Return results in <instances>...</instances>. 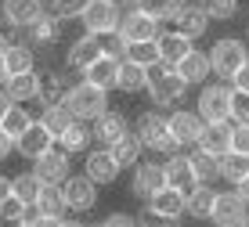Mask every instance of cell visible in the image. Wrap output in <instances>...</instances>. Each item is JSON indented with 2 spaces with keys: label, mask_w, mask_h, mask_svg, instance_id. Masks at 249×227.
<instances>
[{
  "label": "cell",
  "mask_w": 249,
  "mask_h": 227,
  "mask_svg": "<svg viewBox=\"0 0 249 227\" xmlns=\"http://www.w3.org/2000/svg\"><path fill=\"white\" fill-rule=\"evenodd\" d=\"M188 87L192 83L177 72V65L162 62V58L156 65H148V87H144V90H148V98H152L156 108H177L181 98L188 94Z\"/></svg>",
  "instance_id": "1"
},
{
  "label": "cell",
  "mask_w": 249,
  "mask_h": 227,
  "mask_svg": "<svg viewBox=\"0 0 249 227\" xmlns=\"http://www.w3.org/2000/svg\"><path fill=\"white\" fill-rule=\"evenodd\" d=\"M134 134L144 141V148L156 155H174L181 152V144H177V137L170 134V116H162L159 108H144L141 116L134 119Z\"/></svg>",
  "instance_id": "2"
},
{
  "label": "cell",
  "mask_w": 249,
  "mask_h": 227,
  "mask_svg": "<svg viewBox=\"0 0 249 227\" xmlns=\"http://www.w3.org/2000/svg\"><path fill=\"white\" fill-rule=\"evenodd\" d=\"M65 105H69V112H72L76 119H87V123H94L101 112H108V90H101V87L90 83V80H80V83L69 87Z\"/></svg>",
  "instance_id": "3"
},
{
  "label": "cell",
  "mask_w": 249,
  "mask_h": 227,
  "mask_svg": "<svg viewBox=\"0 0 249 227\" xmlns=\"http://www.w3.org/2000/svg\"><path fill=\"white\" fill-rule=\"evenodd\" d=\"M246 62H249V47L242 36H220L210 51V65H213L217 80H231Z\"/></svg>",
  "instance_id": "4"
},
{
  "label": "cell",
  "mask_w": 249,
  "mask_h": 227,
  "mask_svg": "<svg viewBox=\"0 0 249 227\" xmlns=\"http://www.w3.org/2000/svg\"><path fill=\"white\" fill-rule=\"evenodd\" d=\"M144 213H152V220H159V224H177L188 213V191L174 188V184H162L156 195L148 198V209H144Z\"/></svg>",
  "instance_id": "5"
},
{
  "label": "cell",
  "mask_w": 249,
  "mask_h": 227,
  "mask_svg": "<svg viewBox=\"0 0 249 227\" xmlns=\"http://www.w3.org/2000/svg\"><path fill=\"white\" fill-rule=\"evenodd\" d=\"M195 112H199L206 123L231 119V87L228 83H202L199 98H195Z\"/></svg>",
  "instance_id": "6"
},
{
  "label": "cell",
  "mask_w": 249,
  "mask_h": 227,
  "mask_svg": "<svg viewBox=\"0 0 249 227\" xmlns=\"http://www.w3.org/2000/svg\"><path fill=\"white\" fill-rule=\"evenodd\" d=\"M210 220L217 227H246L249 224V202L238 195L235 188L231 191H217V202H213Z\"/></svg>",
  "instance_id": "7"
},
{
  "label": "cell",
  "mask_w": 249,
  "mask_h": 227,
  "mask_svg": "<svg viewBox=\"0 0 249 227\" xmlns=\"http://www.w3.org/2000/svg\"><path fill=\"white\" fill-rule=\"evenodd\" d=\"M65 188V198H69V209L72 213H90L94 206H98V180L90 177V173H69L62 180Z\"/></svg>",
  "instance_id": "8"
},
{
  "label": "cell",
  "mask_w": 249,
  "mask_h": 227,
  "mask_svg": "<svg viewBox=\"0 0 249 227\" xmlns=\"http://www.w3.org/2000/svg\"><path fill=\"white\" fill-rule=\"evenodd\" d=\"M119 18H123V7L112 4V0H90L87 11H83V29L98 33V36H108V33L119 29Z\"/></svg>",
  "instance_id": "9"
},
{
  "label": "cell",
  "mask_w": 249,
  "mask_h": 227,
  "mask_svg": "<svg viewBox=\"0 0 249 227\" xmlns=\"http://www.w3.org/2000/svg\"><path fill=\"white\" fill-rule=\"evenodd\" d=\"M101 54H105V40H101L98 33H83L80 40H72V47H69V54H65V65H69V72L83 76Z\"/></svg>",
  "instance_id": "10"
},
{
  "label": "cell",
  "mask_w": 249,
  "mask_h": 227,
  "mask_svg": "<svg viewBox=\"0 0 249 227\" xmlns=\"http://www.w3.org/2000/svg\"><path fill=\"white\" fill-rule=\"evenodd\" d=\"M166 184V166L162 162H156V159H141L134 166V180H130V191L137 198H144V202H148L152 195H156V191Z\"/></svg>",
  "instance_id": "11"
},
{
  "label": "cell",
  "mask_w": 249,
  "mask_h": 227,
  "mask_svg": "<svg viewBox=\"0 0 249 227\" xmlns=\"http://www.w3.org/2000/svg\"><path fill=\"white\" fill-rule=\"evenodd\" d=\"M210 11L199 4V0H181V7H177L174 15V29H181L188 40H199L206 36V29H210Z\"/></svg>",
  "instance_id": "12"
},
{
  "label": "cell",
  "mask_w": 249,
  "mask_h": 227,
  "mask_svg": "<svg viewBox=\"0 0 249 227\" xmlns=\"http://www.w3.org/2000/svg\"><path fill=\"white\" fill-rule=\"evenodd\" d=\"M54 141L58 137L51 134V130L40 123V119H33L29 126H25V134H18V141H15V152L22 155V159H40V155L44 152H51V148H54Z\"/></svg>",
  "instance_id": "13"
},
{
  "label": "cell",
  "mask_w": 249,
  "mask_h": 227,
  "mask_svg": "<svg viewBox=\"0 0 249 227\" xmlns=\"http://www.w3.org/2000/svg\"><path fill=\"white\" fill-rule=\"evenodd\" d=\"M159 18H152V15H144L141 7H130V11H123V18H119V36L126 43L130 40H159Z\"/></svg>",
  "instance_id": "14"
},
{
  "label": "cell",
  "mask_w": 249,
  "mask_h": 227,
  "mask_svg": "<svg viewBox=\"0 0 249 227\" xmlns=\"http://www.w3.org/2000/svg\"><path fill=\"white\" fill-rule=\"evenodd\" d=\"M83 173H90V177L98 180L101 188H105V184H116V177L123 173V166H119V159L112 155V148L98 144V148H90V152H87V162H83Z\"/></svg>",
  "instance_id": "15"
},
{
  "label": "cell",
  "mask_w": 249,
  "mask_h": 227,
  "mask_svg": "<svg viewBox=\"0 0 249 227\" xmlns=\"http://www.w3.org/2000/svg\"><path fill=\"white\" fill-rule=\"evenodd\" d=\"M4 22L11 29H33L51 7H44V0H4Z\"/></svg>",
  "instance_id": "16"
},
{
  "label": "cell",
  "mask_w": 249,
  "mask_h": 227,
  "mask_svg": "<svg viewBox=\"0 0 249 227\" xmlns=\"http://www.w3.org/2000/svg\"><path fill=\"white\" fill-rule=\"evenodd\" d=\"M202 126H206V119L199 116V112H192V108H174L170 112V134L177 137L181 148H195L199 144Z\"/></svg>",
  "instance_id": "17"
},
{
  "label": "cell",
  "mask_w": 249,
  "mask_h": 227,
  "mask_svg": "<svg viewBox=\"0 0 249 227\" xmlns=\"http://www.w3.org/2000/svg\"><path fill=\"white\" fill-rule=\"evenodd\" d=\"M69 159H72V155H69L65 148H51L40 159H33V173H36L44 184H62L69 177Z\"/></svg>",
  "instance_id": "18"
},
{
  "label": "cell",
  "mask_w": 249,
  "mask_h": 227,
  "mask_svg": "<svg viewBox=\"0 0 249 227\" xmlns=\"http://www.w3.org/2000/svg\"><path fill=\"white\" fill-rule=\"evenodd\" d=\"M36 206H40V213L47 216L51 224H69V198H65V188L62 184H44L40 188V195H36Z\"/></svg>",
  "instance_id": "19"
},
{
  "label": "cell",
  "mask_w": 249,
  "mask_h": 227,
  "mask_svg": "<svg viewBox=\"0 0 249 227\" xmlns=\"http://www.w3.org/2000/svg\"><path fill=\"white\" fill-rule=\"evenodd\" d=\"M162 166H166V184L181 188V191H188V195L202 184V180L195 177V166H192V159H188V155H177V152H174Z\"/></svg>",
  "instance_id": "20"
},
{
  "label": "cell",
  "mask_w": 249,
  "mask_h": 227,
  "mask_svg": "<svg viewBox=\"0 0 249 227\" xmlns=\"http://www.w3.org/2000/svg\"><path fill=\"white\" fill-rule=\"evenodd\" d=\"M177 72L184 76L192 87H202L206 80L213 76V65H210V51H199V47H192L188 54L177 62Z\"/></svg>",
  "instance_id": "21"
},
{
  "label": "cell",
  "mask_w": 249,
  "mask_h": 227,
  "mask_svg": "<svg viewBox=\"0 0 249 227\" xmlns=\"http://www.w3.org/2000/svg\"><path fill=\"white\" fill-rule=\"evenodd\" d=\"M90 126H94V144L112 148L119 137L126 134V116H123V112H112V108H108V112H101Z\"/></svg>",
  "instance_id": "22"
},
{
  "label": "cell",
  "mask_w": 249,
  "mask_h": 227,
  "mask_svg": "<svg viewBox=\"0 0 249 227\" xmlns=\"http://www.w3.org/2000/svg\"><path fill=\"white\" fill-rule=\"evenodd\" d=\"M4 90H7V98L11 101H40V76H36V69H29V72H11L4 80Z\"/></svg>",
  "instance_id": "23"
},
{
  "label": "cell",
  "mask_w": 249,
  "mask_h": 227,
  "mask_svg": "<svg viewBox=\"0 0 249 227\" xmlns=\"http://www.w3.org/2000/svg\"><path fill=\"white\" fill-rule=\"evenodd\" d=\"M199 148L210 155H224L231 152V119H220V123H206L202 134H199Z\"/></svg>",
  "instance_id": "24"
},
{
  "label": "cell",
  "mask_w": 249,
  "mask_h": 227,
  "mask_svg": "<svg viewBox=\"0 0 249 227\" xmlns=\"http://www.w3.org/2000/svg\"><path fill=\"white\" fill-rule=\"evenodd\" d=\"M119 65H123V58H112V54H101L98 62H94L87 72H83V80L98 83L101 90H119Z\"/></svg>",
  "instance_id": "25"
},
{
  "label": "cell",
  "mask_w": 249,
  "mask_h": 227,
  "mask_svg": "<svg viewBox=\"0 0 249 227\" xmlns=\"http://www.w3.org/2000/svg\"><path fill=\"white\" fill-rule=\"evenodd\" d=\"M69 83L62 69H51V72H40V105H65L69 98Z\"/></svg>",
  "instance_id": "26"
},
{
  "label": "cell",
  "mask_w": 249,
  "mask_h": 227,
  "mask_svg": "<svg viewBox=\"0 0 249 227\" xmlns=\"http://www.w3.org/2000/svg\"><path fill=\"white\" fill-rule=\"evenodd\" d=\"M58 144H62L69 155L87 152V148L94 144V126L87 123V119H72V123H69V130H65L62 137H58Z\"/></svg>",
  "instance_id": "27"
},
{
  "label": "cell",
  "mask_w": 249,
  "mask_h": 227,
  "mask_svg": "<svg viewBox=\"0 0 249 227\" xmlns=\"http://www.w3.org/2000/svg\"><path fill=\"white\" fill-rule=\"evenodd\" d=\"M156 43H159V58H162V62H170V65H177V62H181V58L188 54V51L195 47V43L188 40L181 29H166V33H159V40H156Z\"/></svg>",
  "instance_id": "28"
},
{
  "label": "cell",
  "mask_w": 249,
  "mask_h": 227,
  "mask_svg": "<svg viewBox=\"0 0 249 227\" xmlns=\"http://www.w3.org/2000/svg\"><path fill=\"white\" fill-rule=\"evenodd\" d=\"M62 29H65V18H58L54 11H47L44 18L29 29V40L36 43V47H51V43L62 40Z\"/></svg>",
  "instance_id": "29"
},
{
  "label": "cell",
  "mask_w": 249,
  "mask_h": 227,
  "mask_svg": "<svg viewBox=\"0 0 249 227\" xmlns=\"http://www.w3.org/2000/svg\"><path fill=\"white\" fill-rule=\"evenodd\" d=\"M112 155L119 159V166H123V170H126V166L134 170V166L141 162V155H144V141L134 134V130H126V134L112 144Z\"/></svg>",
  "instance_id": "30"
},
{
  "label": "cell",
  "mask_w": 249,
  "mask_h": 227,
  "mask_svg": "<svg viewBox=\"0 0 249 227\" xmlns=\"http://www.w3.org/2000/svg\"><path fill=\"white\" fill-rule=\"evenodd\" d=\"M144 87H148V69L130 62V58H123V65H119V90L123 94H141Z\"/></svg>",
  "instance_id": "31"
},
{
  "label": "cell",
  "mask_w": 249,
  "mask_h": 227,
  "mask_svg": "<svg viewBox=\"0 0 249 227\" xmlns=\"http://www.w3.org/2000/svg\"><path fill=\"white\" fill-rule=\"evenodd\" d=\"M4 62H7V76L11 72H29V69H36V51H33L29 43H7Z\"/></svg>",
  "instance_id": "32"
},
{
  "label": "cell",
  "mask_w": 249,
  "mask_h": 227,
  "mask_svg": "<svg viewBox=\"0 0 249 227\" xmlns=\"http://www.w3.org/2000/svg\"><path fill=\"white\" fill-rule=\"evenodd\" d=\"M213 202H217V191L210 188V180H202V184L188 195V216H195V220H210Z\"/></svg>",
  "instance_id": "33"
},
{
  "label": "cell",
  "mask_w": 249,
  "mask_h": 227,
  "mask_svg": "<svg viewBox=\"0 0 249 227\" xmlns=\"http://www.w3.org/2000/svg\"><path fill=\"white\" fill-rule=\"evenodd\" d=\"M246 173H249V155H246V152H235V148H231V152L220 155V180L238 184Z\"/></svg>",
  "instance_id": "34"
},
{
  "label": "cell",
  "mask_w": 249,
  "mask_h": 227,
  "mask_svg": "<svg viewBox=\"0 0 249 227\" xmlns=\"http://www.w3.org/2000/svg\"><path fill=\"white\" fill-rule=\"evenodd\" d=\"M72 119H76V116L69 112V105H44V116H40V123H44L54 137H62Z\"/></svg>",
  "instance_id": "35"
},
{
  "label": "cell",
  "mask_w": 249,
  "mask_h": 227,
  "mask_svg": "<svg viewBox=\"0 0 249 227\" xmlns=\"http://www.w3.org/2000/svg\"><path fill=\"white\" fill-rule=\"evenodd\" d=\"M188 159H192L195 177H199V180H213V177H220V159H217V155H210V152H202L199 144L188 152Z\"/></svg>",
  "instance_id": "36"
},
{
  "label": "cell",
  "mask_w": 249,
  "mask_h": 227,
  "mask_svg": "<svg viewBox=\"0 0 249 227\" xmlns=\"http://www.w3.org/2000/svg\"><path fill=\"white\" fill-rule=\"evenodd\" d=\"M33 123V116L29 112H25V105L22 101H11V108L4 112V119H0V126L7 130V134L15 137V141H18V134H25V126Z\"/></svg>",
  "instance_id": "37"
},
{
  "label": "cell",
  "mask_w": 249,
  "mask_h": 227,
  "mask_svg": "<svg viewBox=\"0 0 249 227\" xmlns=\"http://www.w3.org/2000/svg\"><path fill=\"white\" fill-rule=\"evenodd\" d=\"M40 188H44V180L36 177L33 170H25V173H18V177H11V191L22 198V202H36V195H40Z\"/></svg>",
  "instance_id": "38"
},
{
  "label": "cell",
  "mask_w": 249,
  "mask_h": 227,
  "mask_svg": "<svg viewBox=\"0 0 249 227\" xmlns=\"http://www.w3.org/2000/svg\"><path fill=\"white\" fill-rule=\"evenodd\" d=\"M126 58L148 69V65L159 62V43L156 40H130V43H126Z\"/></svg>",
  "instance_id": "39"
},
{
  "label": "cell",
  "mask_w": 249,
  "mask_h": 227,
  "mask_svg": "<svg viewBox=\"0 0 249 227\" xmlns=\"http://www.w3.org/2000/svg\"><path fill=\"white\" fill-rule=\"evenodd\" d=\"M134 7H141L144 15H152V18H159V22H174L181 0H137Z\"/></svg>",
  "instance_id": "40"
},
{
  "label": "cell",
  "mask_w": 249,
  "mask_h": 227,
  "mask_svg": "<svg viewBox=\"0 0 249 227\" xmlns=\"http://www.w3.org/2000/svg\"><path fill=\"white\" fill-rule=\"evenodd\" d=\"M25 206H29V202H22V198L11 191V195H7L4 202H0V224H22Z\"/></svg>",
  "instance_id": "41"
},
{
  "label": "cell",
  "mask_w": 249,
  "mask_h": 227,
  "mask_svg": "<svg viewBox=\"0 0 249 227\" xmlns=\"http://www.w3.org/2000/svg\"><path fill=\"white\" fill-rule=\"evenodd\" d=\"M199 4L210 11L213 22H228V18L238 15V0H199Z\"/></svg>",
  "instance_id": "42"
},
{
  "label": "cell",
  "mask_w": 249,
  "mask_h": 227,
  "mask_svg": "<svg viewBox=\"0 0 249 227\" xmlns=\"http://www.w3.org/2000/svg\"><path fill=\"white\" fill-rule=\"evenodd\" d=\"M90 0H51V11L58 15V18L72 22V18H83V11H87Z\"/></svg>",
  "instance_id": "43"
},
{
  "label": "cell",
  "mask_w": 249,
  "mask_h": 227,
  "mask_svg": "<svg viewBox=\"0 0 249 227\" xmlns=\"http://www.w3.org/2000/svg\"><path fill=\"white\" fill-rule=\"evenodd\" d=\"M231 123H249V90L231 87Z\"/></svg>",
  "instance_id": "44"
},
{
  "label": "cell",
  "mask_w": 249,
  "mask_h": 227,
  "mask_svg": "<svg viewBox=\"0 0 249 227\" xmlns=\"http://www.w3.org/2000/svg\"><path fill=\"white\" fill-rule=\"evenodd\" d=\"M231 148L249 155V123H231Z\"/></svg>",
  "instance_id": "45"
},
{
  "label": "cell",
  "mask_w": 249,
  "mask_h": 227,
  "mask_svg": "<svg viewBox=\"0 0 249 227\" xmlns=\"http://www.w3.org/2000/svg\"><path fill=\"white\" fill-rule=\"evenodd\" d=\"M105 40V54H112V58H126V40L119 36V33H108V36H101Z\"/></svg>",
  "instance_id": "46"
},
{
  "label": "cell",
  "mask_w": 249,
  "mask_h": 227,
  "mask_svg": "<svg viewBox=\"0 0 249 227\" xmlns=\"http://www.w3.org/2000/svg\"><path fill=\"white\" fill-rule=\"evenodd\" d=\"M22 224H25V227H51V220H47L44 213H40V206H36V202H33V206H25Z\"/></svg>",
  "instance_id": "47"
},
{
  "label": "cell",
  "mask_w": 249,
  "mask_h": 227,
  "mask_svg": "<svg viewBox=\"0 0 249 227\" xmlns=\"http://www.w3.org/2000/svg\"><path fill=\"white\" fill-rule=\"evenodd\" d=\"M11 152H15V137L7 134L4 126H0V162H4V159H11Z\"/></svg>",
  "instance_id": "48"
},
{
  "label": "cell",
  "mask_w": 249,
  "mask_h": 227,
  "mask_svg": "<svg viewBox=\"0 0 249 227\" xmlns=\"http://www.w3.org/2000/svg\"><path fill=\"white\" fill-rule=\"evenodd\" d=\"M231 87H235V90H249V62L238 69L235 76H231Z\"/></svg>",
  "instance_id": "49"
},
{
  "label": "cell",
  "mask_w": 249,
  "mask_h": 227,
  "mask_svg": "<svg viewBox=\"0 0 249 227\" xmlns=\"http://www.w3.org/2000/svg\"><path fill=\"white\" fill-rule=\"evenodd\" d=\"M134 224H137V220H134L130 213H112V216L105 220V227H134Z\"/></svg>",
  "instance_id": "50"
},
{
  "label": "cell",
  "mask_w": 249,
  "mask_h": 227,
  "mask_svg": "<svg viewBox=\"0 0 249 227\" xmlns=\"http://www.w3.org/2000/svg\"><path fill=\"white\" fill-rule=\"evenodd\" d=\"M7 195H11V177H4V173H0V202H4Z\"/></svg>",
  "instance_id": "51"
},
{
  "label": "cell",
  "mask_w": 249,
  "mask_h": 227,
  "mask_svg": "<svg viewBox=\"0 0 249 227\" xmlns=\"http://www.w3.org/2000/svg\"><path fill=\"white\" fill-rule=\"evenodd\" d=\"M235 191H238V195H242L246 202H249V173H246V177H242V180H238V184H235Z\"/></svg>",
  "instance_id": "52"
},
{
  "label": "cell",
  "mask_w": 249,
  "mask_h": 227,
  "mask_svg": "<svg viewBox=\"0 0 249 227\" xmlns=\"http://www.w3.org/2000/svg\"><path fill=\"white\" fill-rule=\"evenodd\" d=\"M7 108H11V98H7V90H0V119H4Z\"/></svg>",
  "instance_id": "53"
},
{
  "label": "cell",
  "mask_w": 249,
  "mask_h": 227,
  "mask_svg": "<svg viewBox=\"0 0 249 227\" xmlns=\"http://www.w3.org/2000/svg\"><path fill=\"white\" fill-rule=\"evenodd\" d=\"M4 80H7V62H4V51H0V87H4Z\"/></svg>",
  "instance_id": "54"
},
{
  "label": "cell",
  "mask_w": 249,
  "mask_h": 227,
  "mask_svg": "<svg viewBox=\"0 0 249 227\" xmlns=\"http://www.w3.org/2000/svg\"><path fill=\"white\" fill-rule=\"evenodd\" d=\"M112 4H119V7H123V11H126V7H134L137 0H112Z\"/></svg>",
  "instance_id": "55"
},
{
  "label": "cell",
  "mask_w": 249,
  "mask_h": 227,
  "mask_svg": "<svg viewBox=\"0 0 249 227\" xmlns=\"http://www.w3.org/2000/svg\"><path fill=\"white\" fill-rule=\"evenodd\" d=\"M7 43H11V40H7V36H4V33H0V51H4V47H7Z\"/></svg>",
  "instance_id": "56"
},
{
  "label": "cell",
  "mask_w": 249,
  "mask_h": 227,
  "mask_svg": "<svg viewBox=\"0 0 249 227\" xmlns=\"http://www.w3.org/2000/svg\"><path fill=\"white\" fill-rule=\"evenodd\" d=\"M0 22H4V7H0Z\"/></svg>",
  "instance_id": "57"
},
{
  "label": "cell",
  "mask_w": 249,
  "mask_h": 227,
  "mask_svg": "<svg viewBox=\"0 0 249 227\" xmlns=\"http://www.w3.org/2000/svg\"><path fill=\"white\" fill-rule=\"evenodd\" d=\"M246 36H249V25H246Z\"/></svg>",
  "instance_id": "58"
}]
</instances>
